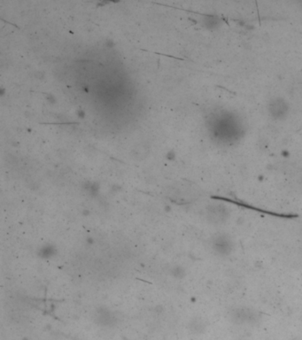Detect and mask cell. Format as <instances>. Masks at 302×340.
Returning a JSON list of instances; mask_svg holds the SVG:
<instances>
[{"label":"cell","instance_id":"obj_1","mask_svg":"<svg viewBox=\"0 0 302 340\" xmlns=\"http://www.w3.org/2000/svg\"><path fill=\"white\" fill-rule=\"evenodd\" d=\"M211 249L217 256L229 257L234 250V240L227 233H217L211 239Z\"/></svg>","mask_w":302,"mask_h":340},{"label":"cell","instance_id":"obj_2","mask_svg":"<svg viewBox=\"0 0 302 340\" xmlns=\"http://www.w3.org/2000/svg\"><path fill=\"white\" fill-rule=\"evenodd\" d=\"M230 320L236 324H253L260 319V314L255 310L246 306L234 307L229 312Z\"/></svg>","mask_w":302,"mask_h":340},{"label":"cell","instance_id":"obj_3","mask_svg":"<svg viewBox=\"0 0 302 340\" xmlns=\"http://www.w3.org/2000/svg\"><path fill=\"white\" fill-rule=\"evenodd\" d=\"M229 217V211L223 206H217L208 211V219L214 224H223Z\"/></svg>","mask_w":302,"mask_h":340}]
</instances>
